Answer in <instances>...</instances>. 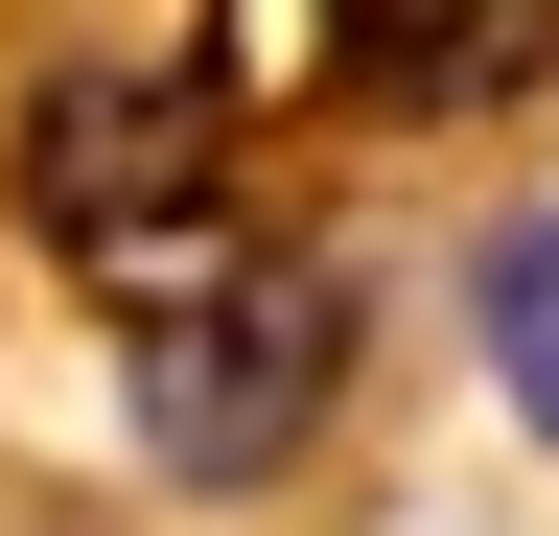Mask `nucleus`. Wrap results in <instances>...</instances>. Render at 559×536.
<instances>
[{
    "instance_id": "obj_1",
    "label": "nucleus",
    "mask_w": 559,
    "mask_h": 536,
    "mask_svg": "<svg viewBox=\"0 0 559 536\" xmlns=\"http://www.w3.org/2000/svg\"><path fill=\"white\" fill-rule=\"evenodd\" d=\"M349 396V281L326 257H210V281H164L117 326V420L164 490H280V466L326 443Z\"/></svg>"
},
{
    "instance_id": "obj_2",
    "label": "nucleus",
    "mask_w": 559,
    "mask_h": 536,
    "mask_svg": "<svg viewBox=\"0 0 559 536\" xmlns=\"http://www.w3.org/2000/svg\"><path fill=\"white\" fill-rule=\"evenodd\" d=\"M210 211H234V117H210L187 71H47L24 94V234H70V257H187Z\"/></svg>"
},
{
    "instance_id": "obj_3",
    "label": "nucleus",
    "mask_w": 559,
    "mask_h": 536,
    "mask_svg": "<svg viewBox=\"0 0 559 536\" xmlns=\"http://www.w3.org/2000/svg\"><path fill=\"white\" fill-rule=\"evenodd\" d=\"M559 71V0H326V94L373 117H489Z\"/></svg>"
},
{
    "instance_id": "obj_4",
    "label": "nucleus",
    "mask_w": 559,
    "mask_h": 536,
    "mask_svg": "<svg viewBox=\"0 0 559 536\" xmlns=\"http://www.w3.org/2000/svg\"><path fill=\"white\" fill-rule=\"evenodd\" d=\"M466 350H489V396L559 443V211H513L489 234V281H466Z\"/></svg>"
}]
</instances>
